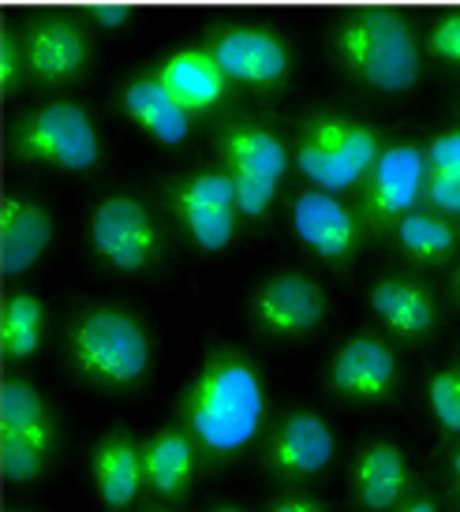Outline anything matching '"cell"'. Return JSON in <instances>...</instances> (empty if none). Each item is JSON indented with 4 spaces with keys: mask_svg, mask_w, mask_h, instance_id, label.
<instances>
[{
    "mask_svg": "<svg viewBox=\"0 0 460 512\" xmlns=\"http://www.w3.org/2000/svg\"><path fill=\"white\" fill-rule=\"evenodd\" d=\"M12 512H23V509H12Z\"/></svg>",
    "mask_w": 460,
    "mask_h": 512,
    "instance_id": "cell-38",
    "label": "cell"
},
{
    "mask_svg": "<svg viewBox=\"0 0 460 512\" xmlns=\"http://www.w3.org/2000/svg\"><path fill=\"white\" fill-rule=\"evenodd\" d=\"M199 441L187 427H161L143 445L146 456V490L161 501L184 498L199 475Z\"/></svg>",
    "mask_w": 460,
    "mask_h": 512,
    "instance_id": "cell-18",
    "label": "cell"
},
{
    "mask_svg": "<svg viewBox=\"0 0 460 512\" xmlns=\"http://www.w3.org/2000/svg\"><path fill=\"white\" fill-rule=\"evenodd\" d=\"M90 483L105 512H128L146 490L143 445L128 430H113L90 449Z\"/></svg>",
    "mask_w": 460,
    "mask_h": 512,
    "instance_id": "cell-13",
    "label": "cell"
},
{
    "mask_svg": "<svg viewBox=\"0 0 460 512\" xmlns=\"http://www.w3.org/2000/svg\"><path fill=\"white\" fill-rule=\"evenodd\" d=\"M423 154H427V165H431L434 172L460 176V131H442V135H434L431 146H427Z\"/></svg>",
    "mask_w": 460,
    "mask_h": 512,
    "instance_id": "cell-29",
    "label": "cell"
},
{
    "mask_svg": "<svg viewBox=\"0 0 460 512\" xmlns=\"http://www.w3.org/2000/svg\"><path fill=\"white\" fill-rule=\"evenodd\" d=\"M449 475H453V490L460 498V449H453V456H449Z\"/></svg>",
    "mask_w": 460,
    "mask_h": 512,
    "instance_id": "cell-34",
    "label": "cell"
},
{
    "mask_svg": "<svg viewBox=\"0 0 460 512\" xmlns=\"http://www.w3.org/2000/svg\"><path fill=\"white\" fill-rule=\"evenodd\" d=\"M12 146L23 161H38V165L68 172H87L101 161L98 128L87 109H79L72 101H53L38 113L23 116Z\"/></svg>",
    "mask_w": 460,
    "mask_h": 512,
    "instance_id": "cell-5",
    "label": "cell"
},
{
    "mask_svg": "<svg viewBox=\"0 0 460 512\" xmlns=\"http://www.w3.org/2000/svg\"><path fill=\"white\" fill-rule=\"evenodd\" d=\"M345 64L382 94H408L419 79V49L412 30L393 15H356L341 27Z\"/></svg>",
    "mask_w": 460,
    "mask_h": 512,
    "instance_id": "cell-4",
    "label": "cell"
},
{
    "mask_svg": "<svg viewBox=\"0 0 460 512\" xmlns=\"http://www.w3.org/2000/svg\"><path fill=\"white\" fill-rule=\"evenodd\" d=\"M333 456H337V434L330 423L311 408H296L274 427L262 464L281 483H307L330 471Z\"/></svg>",
    "mask_w": 460,
    "mask_h": 512,
    "instance_id": "cell-8",
    "label": "cell"
},
{
    "mask_svg": "<svg viewBox=\"0 0 460 512\" xmlns=\"http://www.w3.org/2000/svg\"><path fill=\"white\" fill-rule=\"evenodd\" d=\"M225 161L236 187L240 217L259 221L274 206L277 187L288 172V146L266 128H232L225 135Z\"/></svg>",
    "mask_w": 460,
    "mask_h": 512,
    "instance_id": "cell-6",
    "label": "cell"
},
{
    "mask_svg": "<svg viewBox=\"0 0 460 512\" xmlns=\"http://www.w3.org/2000/svg\"><path fill=\"white\" fill-rule=\"evenodd\" d=\"M431 45L438 57L453 60L460 68V19H446V23H438L431 34Z\"/></svg>",
    "mask_w": 460,
    "mask_h": 512,
    "instance_id": "cell-30",
    "label": "cell"
},
{
    "mask_svg": "<svg viewBox=\"0 0 460 512\" xmlns=\"http://www.w3.org/2000/svg\"><path fill=\"white\" fill-rule=\"evenodd\" d=\"M154 79H158L191 116L214 109L217 101L225 98V90H229V75L217 64L214 49H176V53H169V57L158 64Z\"/></svg>",
    "mask_w": 460,
    "mask_h": 512,
    "instance_id": "cell-16",
    "label": "cell"
},
{
    "mask_svg": "<svg viewBox=\"0 0 460 512\" xmlns=\"http://www.w3.org/2000/svg\"><path fill=\"white\" fill-rule=\"evenodd\" d=\"M45 337V307L38 296L30 292H12L4 303V352L8 359L23 363L42 348Z\"/></svg>",
    "mask_w": 460,
    "mask_h": 512,
    "instance_id": "cell-25",
    "label": "cell"
},
{
    "mask_svg": "<svg viewBox=\"0 0 460 512\" xmlns=\"http://www.w3.org/2000/svg\"><path fill=\"white\" fill-rule=\"evenodd\" d=\"M397 247L412 262H423V266H442L453 251H457V228L449 225L446 217L438 214H404L397 221Z\"/></svg>",
    "mask_w": 460,
    "mask_h": 512,
    "instance_id": "cell-23",
    "label": "cell"
},
{
    "mask_svg": "<svg viewBox=\"0 0 460 512\" xmlns=\"http://www.w3.org/2000/svg\"><path fill=\"white\" fill-rule=\"evenodd\" d=\"M453 288H457V296H460V266H457V273H453Z\"/></svg>",
    "mask_w": 460,
    "mask_h": 512,
    "instance_id": "cell-36",
    "label": "cell"
},
{
    "mask_svg": "<svg viewBox=\"0 0 460 512\" xmlns=\"http://www.w3.org/2000/svg\"><path fill=\"white\" fill-rule=\"evenodd\" d=\"M408 479V460L393 441H371L352 460V498L363 512H393L408 490Z\"/></svg>",
    "mask_w": 460,
    "mask_h": 512,
    "instance_id": "cell-17",
    "label": "cell"
},
{
    "mask_svg": "<svg viewBox=\"0 0 460 512\" xmlns=\"http://www.w3.org/2000/svg\"><path fill=\"white\" fill-rule=\"evenodd\" d=\"M173 210L199 251H206V255L225 251L232 243L236 221H240L232 176L229 172H195V176H187L184 184L176 187Z\"/></svg>",
    "mask_w": 460,
    "mask_h": 512,
    "instance_id": "cell-9",
    "label": "cell"
},
{
    "mask_svg": "<svg viewBox=\"0 0 460 512\" xmlns=\"http://www.w3.org/2000/svg\"><path fill=\"white\" fill-rule=\"evenodd\" d=\"M53 445H57V438L4 434V438H0V460H4V475H8V483H15V486L38 483L45 471H49Z\"/></svg>",
    "mask_w": 460,
    "mask_h": 512,
    "instance_id": "cell-26",
    "label": "cell"
},
{
    "mask_svg": "<svg viewBox=\"0 0 460 512\" xmlns=\"http://www.w3.org/2000/svg\"><path fill=\"white\" fill-rule=\"evenodd\" d=\"M146 512H173V509H146Z\"/></svg>",
    "mask_w": 460,
    "mask_h": 512,
    "instance_id": "cell-37",
    "label": "cell"
},
{
    "mask_svg": "<svg viewBox=\"0 0 460 512\" xmlns=\"http://www.w3.org/2000/svg\"><path fill=\"white\" fill-rule=\"evenodd\" d=\"M371 311L393 337H404V341L431 337L434 322H438L431 292L408 277H382L371 288Z\"/></svg>",
    "mask_w": 460,
    "mask_h": 512,
    "instance_id": "cell-19",
    "label": "cell"
},
{
    "mask_svg": "<svg viewBox=\"0 0 460 512\" xmlns=\"http://www.w3.org/2000/svg\"><path fill=\"white\" fill-rule=\"evenodd\" d=\"M266 512H330V509L318 498H311V494H285V498L270 501Z\"/></svg>",
    "mask_w": 460,
    "mask_h": 512,
    "instance_id": "cell-32",
    "label": "cell"
},
{
    "mask_svg": "<svg viewBox=\"0 0 460 512\" xmlns=\"http://www.w3.org/2000/svg\"><path fill=\"white\" fill-rule=\"evenodd\" d=\"M427 202L442 217H460V176L431 169V176H427Z\"/></svg>",
    "mask_w": 460,
    "mask_h": 512,
    "instance_id": "cell-28",
    "label": "cell"
},
{
    "mask_svg": "<svg viewBox=\"0 0 460 512\" xmlns=\"http://www.w3.org/2000/svg\"><path fill=\"white\" fill-rule=\"evenodd\" d=\"M210 512H247L244 505H232V501H225V505H217V509H210Z\"/></svg>",
    "mask_w": 460,
    "mask_h": 512,
    "instance_id": "cell-35",
    "label": "cell"
},
{
    "mask_svg": "<svg viewBox=\"0 0 460 512\" xmlns=\"http://www.w3.org/2000/svg\"><path fill=\"white\" fill-rule=\"evenodd\" d=\"M292 232L322 262H345L360 243V225H356L352 210L318 187L303 191L300 199L292 202Z\"/></svg>",
    "mask_w": 460,
    "mask_h": 512,
    "instance_id": "cell-14",
    "label": "cell"
},
{
    "mask_svg": "<svg viewBox=\"0 0 460 512\" xmlns=\"http://www.w3.org/2000/svg\"><path fill=\"white\" fill-rule=\"evenodd\" d=\"M401 512H442V505H438V498H431V494H416V498L404 501Z\"/></svg>",
    "mask_w": 460,
    "mask_h": 512,
    "instance_id": "cell-33",
    "label": "cell"
},
{
    "mask_svg": "<svg viewBox=\"0 0 460 512\" xmlns=\"http://www.w3.org/2000/svg\"><path fill=\"white\" fill-rule=\"evenodd\" d=\"M397 385V356L378 337H352L330 363V389L352 404H378Z\"/></svg>",
    "mask_w": 460,
    "mask_h": 512,
    "instance_id": "cell-12",
    "label": "cell"
},
{
    "mask_svg": "<svg viewBox=\"0 0 460 512\" xmlns=\"http://www.w3.org/2000/svg\"><path fill=\"white\" fill-rule=\"evenodd\" d=\"M382 150L386 146L378 143V135L371 128H363L348 116L330 113L311 120V128L303 131L296 165L318 191L341 195V191H348V187H356L360 180L371 176Z\"/></svg>",
    "mask_w": 460,
    "mask_h": 512,
    "instance_id": "cell-3",
    "label": "cell"
},
{
    "mask_svg": "<svg viewBox=\"0 0 460 512\" xmlns=\"http://www.w3.org/2000/svg\"><path fill=\"white\" fill-rule=\"evenodd\" d=\"M0 60H4V83L15 86V83H19V72H23V64H27V49H19V42H15V38H4Z\"/></svg>",
    "mask_w": 460,
    "mask_h": 512,
    "instance_id": "cell-31",
    "label": "cell"
},
{
    "mask_svg": "<svg viewBox=\"0 0 460 512\" xmlns=\"http://www.w3.org/2000/svg\"><path fill=\"white\" fill-rule=\"evenodd\" d=\"M184 419L210 460L247 453L266 419V393L255 363L240 352H214L187 389Z\"/></svg>",
    "mask_w": 460,
    "mask_h": 512,
    "instance_id": "cell-1",
    "label": "cell"
},
{
    "mask_svg": "<svg viewBox=\"0 0 460 512\" xmlns=\"http://www.w3.org/2000/svg\"><path fill=\"white\" fill-rule=\"evenodd\" d=\"M427 176H431L427 154H419L416 146L397 143L382 150L367 176V217L374 225H389L412 214L416 202L427 195Z\"/></svg>",
    "mask_w": 460,
    "mask_h": 512,
    "instance_id": "cell-11",
    "label": "cell"
},
{
    "mask_svg": "<svg viewBox=\"0 0 460 512\" xmlns=\"http://www.w3.org/2000/svg\"><path fill=\"white\" fill-rule=\"evenodd\" d=\"M49 240H53V217L42 202L8 195L4 199V270L19 277L30 266H38Z\"/></svg>",
    "mask_w": 460,
    "mask_h": 512,
    "instance_id": "cell-20",
    "label": "cell"
},
{
    "mask_svg": "<svg viewBox=\"0 0 460 512\" xmlns=\"http://www.w3.org/2000/svg\"><path fill=\"white\" fill-rule=\"evenodd\" d=\"M427 404H431L434 423L446 434H460V363L442 367L427 382Z\"/></svg>",
    "mask_w": 460,
    "mask_h": 512,
    "instance_id": "cell-27",
    "label": "cell"
},
{
    "mask_svg": "<svg viewBox=\"0 0 460 512\" xmlns=\"http://www.w3.org/2000/svg\"><path fill=\"white\" fill-rule=\"evenodd\" d=\"M0 427L4 434H30V438H57L53 412L45 404L42 389L27 378H8L4 400H0Z\"/></svg>",
    "mask_w": 460,
    "mask_h": 512,
    "instance_id": "cell-24",
    "label": "cell"
},
{
    "mask_svg": "<svg viewBox=\"0 0 460 512\" xmlns=\"http://www.w3.org/2000/svg\"><path fill=\"white\" fill-rule=\"evenodd\" d=\"M90 45L79 27H38L27 42V68L45 83H68L87 68Z\"/></svg>",
    "mask_w": 460,
    "mask_h": 512,
    "instance_id": "cell-22",
    "label": "cell"
},
{
    "mask_svg": "<svg viewBox=\"0 0 460 512\" xmlns=\"http://www.w3.org/2000/svg\"><path fill=\"white\" fill-rule=\"evenodd\" d=\"M72 367L87 385L105 393H128L154 367V344L146 326L124 307H90L79 314L68 337Z\"/></svg>",
    "mask_w": 460,
    "mask_h": 512,
    "instance_id": "cell-2",
    "label": "cell"
},
{
    "mask_svg": "<svg viewBox=\"0 0 460 512\" xmlns=\"http://www.w3.org/2000/svg\"><path fill=\"white\" fill-rule=\"evenodd\" d=\"M90 247L116 273H143L158 262L161 232L139 199L109 195L90 214Z\"/></svg>",
    "mask_w": 460,
    "mask_h": 512,
    "instance_id": "cell-7",
    "label": "cell"
},
{
    "mask_svg": "<svg viewBox=\"0 0 460 512\" xmlns=\"http://www.w3.org/2000/svg\"><path fill=\"white\" fill-rule=\"evenodd\" d=\"M214 57L229 79L247 86H277L288 75L285 42L262 27H232L214 42Z\"/></svg>",
    "mask_w": 460,
    "mask_h": 512,
    "instance_id": "cell-15",
    "label": "cell"
},
{
    "mask_svg": "<svg viewBox=\"0 0 460 512\" xmlns=\"http://www.w3.org/2000/svg\"><path fill=\"white\" fill-rule=\"evenodd\" d=\"M251 314L266 337L296 341V337H311L326 322L330 299L303 273H274L255 288Z\"/></svg>",
    "mask_w": 460,
    "mask_h": 512,
    "instance_id": "cell-10",
    "label": "cell"
},
{
    "mask_svg": "<svg viewBox=\"0 0 460 512\" xmlns=\"http://www.w3.org/2000/svg\"><path fill=\"white\" fill-rule=\"evenodd\" d=\"M124 109H128V116L150 135V139H158V143H165V146L184 143L187 131H191V113H187L184 105H180L154 75L135 79V83L124 90Z\"/></svg>",
    "mask_w": 460,
    "mask_h": 512,
    "instance_id": "cell-21",
    "label": "cell"
}]
</instances>
